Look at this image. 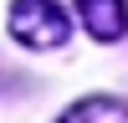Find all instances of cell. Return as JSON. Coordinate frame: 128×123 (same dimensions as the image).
I'll return each mask as SVG.
<instances>
[{
  "instance_id": "obj_1",
  "label": "cell",
  "mask_w": 128,
  "mask_h": 123,
  "mask_svg": "<svg viewBox=\"0 0 128 123\" xmlns=\"http://www.w3.org/2000/svg\"><path fill=\"white\" fill-rule=\"evenodd\" d=\"M10 36L20 46H31V51H56L72 36V20L51 0H16L10 5Z\"/></svg>"
},
{
  "instance_id": "obj_3",
  "label": "cell",
  "mask_w": 128,
  "mask_h": 123,
  "mask_svg": "<svg viewBox=\"0 0 128 123\" xmlns=\"http://www.w3.org/2000/svg\"><path fill=\"white\" fill-rule=\"evenodd\" d=\"M62 123H128V108L113 98H82L62 113Z\"/></svg>"
},
{
  "instance_id": "obj_2",
  "label": "cell",
  "mask_w": 128,
  "mask_h": 123,
  "mask_svg": "<svg viewBox=\"0 0 128 123\" xmlns=\"http://www.w3.org/2000/svg\"><path fill=\"white\" fill-rule=\"evenodd\" d=\"M72 5H77V20L98 41H118L128 31V5L123 0H72Z\"/></svg>"
}]
</instances>
